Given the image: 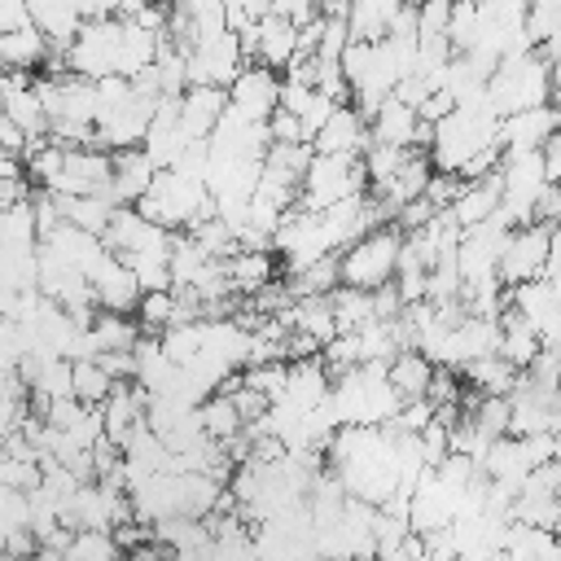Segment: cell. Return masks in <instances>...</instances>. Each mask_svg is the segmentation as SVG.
Listing matches in <instances>:
<instances>
[{
    "instance_id": "10",
    "label": "cell",
    "mask_w": 561,
    "mask_h": 561,
    "mask_svg": "<svg viewBox=\"0 0 561 561\" xmlns=\"http://www.w3.org/2000/svg\"><path fill=\"white\" fill-rule=\"evenodd\" d=\"M237 39H241L245 61H259V66H272V70H285L294 61V53H298V26L276 18V13H263Z\"/></svg>"
},
{
    "instance_id": "36",
    "label": "cell",
    "mask_w": 561,
    "mask_h": 561,
    "mask_svg": "<svg viewBox=\"0 0 561 561\" xmlns=\"http://www.w3.org/2000/svg\"><path fill=\"white\" fill-rule=\"evenodd\" d=\"M267 136L276 140V145H294V140H307V127H302V118L298 114H289V110H272L267 114Z\"/></svg>"
},
{
    "instance_id": "25",
    "label": "cell",
    "mask_w": 561,
    "mask_h": 561,
    "mask_svg": "<svg viewBox=\"0 0 561 561\" xmlns=\"http://www.w3.org/2000/svg\"><path fill=\"white\" fill-rule=\"evenodd\" d=\"M513 561H543L557 552V535L548 526H526V522H513L508 517V530H504V548Z\"/></svg>"
},
{
    "instance_id": "8",
    "label": "cell",
    "mask_w": 561,
    "mask_h": 561,
    "mask_svg": "<svg viewBox=\"0 0 561 561\" xmlns=\"http://www.w3.org/2000/svg\"><path fill=\"white\" fill-rule=\"evenodd\" d=\"M368 136L381 145H399V149H430L434 123H425L408 101H399L394 92L368 114Z\"/></svg>"
},
{
    "instance_id": "40",
    "label": "cell",
    "mask_w": 561,
    "mask_h": 561,
    "mask_svg": "<svg viewBox=\"0 0 561 561\" xmlns=\"http://www.w3.org/2000/svg\"><path fill=\"white\" fill-rule=\"evenodd\" d=\"M96 359H101V368H105L114 381H131V377H136V355H131V351H101Z\"/></svg>"
},
{
    "instance_id": "16",
    "label": "cell",
    "mask_w": 561,
    "mask_h": 561,
    "mask_svg": "<svg viewBox=\"0 0 561 561\" xmlns=\"http://www.w3.org/2000/svg\"><path fill=\"white\" fill-rule=\"evenodd\" d=\"M110 158H114V171H110V197H114V206H136V202L149 193L158 167L145 158L140 145H131V149H114Z\"/></svg>"
},
{
    "instance_id": "44",
    "label": "cell",
    "mask_w": 561,
    "mask_h": 561,
    "mask_svg": "<svg viewBox=\"0 0 561 561\" xmlns=\"http://www.w3.org/2000/svg\"><path fill=\"white\" fill-rule=\"evenodd\" d=\"M486 561H513V557H508V552H491Z\"/></svg>"
},
{
    "instance_id": "22",
    "label": "cell",
    "mask_w": 561,
    "mask_h": 561,
    "mask_svg": "<svg viewBox=\"0 0 561 561\" xmlns=\"http://www.w3.org/2000/svg\"><path fill=\"white\" fill-rule=\"evenodd\" d=\"M430 377H434V364H430V359H425L416 346L399 351V355L386 364V381L399 390V399H425Z\"/></svg>"
},
{
    "instance_id": "1",
    "label": "cell",
    "mask_w": 561,
    "mask_h": 561,
    "mask_svg": "<svg viewBox=\"0 0 561 561\" xmlns=\"http://www.w3.org/2000/svg\"><path fill=\"white\" fill-rule=\"evenodd\" d=\"M500 140V114L482 101V105H456L447 118L434 123V136H430V167L434 171H447V175H460L465 162L473 153H482L486 145Z\"/></svg>"
},
{
    "instance_id": "34",
    "label": "cell",
    "mask_w": 561,
    "mask_h": 561,
    "mask_svg": "<svg viewBox=\"0 0 561 561\" xmlns=\"http://www.w3.org/2000/svg\"><path fill=\"white\" fill-rule=\"evenodd\" d=\"M416 4V35H447L456 0H412Z\"/></svg>"
},
{
    "instance_id": "45",
    "label": "cell",
    "mask_w": 561,
    "mask_h": 561,
    "mask_svg": "<svg viewBox=\"0 0 561 561\" xmlns=\"http://www.w3.org/2000/svg\"><path fill=\"white\" fill-rule=\"evenodd\" d=\"M359 561H377V557H359Z\"/></svg>"
},
{
    "instance_id": "23",
    "label": "cell",
    "mask_w": 561,
    "mask_h": 561,
    "mask_svg": "<svg viewBox=\"0 0 561 561\" xmlns=\"http://www.w3.org/2000/svg\"><path fill=\"white\" fill-rule=\"evenodd\" d=\"M289 329L316 337L320 346L337 337V324H333V307H329V294H307V298H294L289 302Z\"/></svg>"
},
{
    "instance_id": "12",
    "label": "cell",
    "mask_w": 561,
    "mask_h": 561,
    "mask_svg": "<svg viewBox=\"0 0 561 561\" xmlns=\"http://www.w3.org/2000/svg\"><path fill=\"white\" fill-rule=\"evenodd\" d=\"M368 140H373L368 136V118L346 101L311 131V149L316 153H351V158H359L368 149Z\"/></svg>"
},
{
    "instance_id": "33",
    "label": "cell",
    "mask_w": 561,
    "mask_h": 561,
    "mask_svg": "<svg viewBox=\"0 0 561 561\" xmlns=\"http://www.w3.org/2000/svg\"><path fill=\"white\" fill-rule=\"evenodd\" d=\"M447 39H451V48H456V53L473 48V39H478V4H469V0H456V4H451Z\"/></svg>"
},
{
    "instance_id": "41",
    "label": "cell",
    "mask_w": 561,
    "mask_h": 561,
    "mask_svg": "<svg viewBox=\"0 0 561 561\" xmlns=\"http://www.w3.org/2000/svg\"><path fill=\"white\" fill-rule=\"evenodd\" d=\"M539 153H543V171H548V180H552V184H561V127L543 140V149H539Z\"/></svg>"
},
{
    "instance_id": "46",
    "label": "cell",
    "mask_w": 561,
    "mask_h": 561,
    "mask_svg": "<svg viewBox=\"0 0 561 561\" xmlns=\"http://www.w3.org/2000/svg\"><path fill=\"white\" fill-rule=\"evenodd\" d=\"M0 158H9V153H4V149H0ZM13 158H18V153H13Z\"/></svg>"
},
{
    "instance_id": "37",
    "label": "cell",
    "mask_w": 561,
    "mask_h": 561,
    "mask_svg": "<svg viewBox=\"0 0 561 561\" xmlns=\"http://www.w3.org/2000/svg\"><path fill=\"white\" fill-rule=\"evenodd\" d=\"M394 289H399L403 307L421 302V298H425V267H399V272H394Z\"/></svg>"
},
{
    "instance_id": "43",
    "label": "cell",
    "mask_w": 561,
    "mask_h": 561,
    "mask_svg": "<svg viewBox=\"0 0 561 561\" xmlns=\"http://www.w3.org/2000/svg\"><path fill=\"white\" fill-rule=\"evenodd\" d=\"M377 561H412V557H408V548L399 543V548H390V552H377Z\"/></svg>"
},
{
    "instance_id": "7",
    "label": "cell",
    "mask_w": 561,
    "mask_h": 561,
    "mask_svg": "<svg viewBox=\"0 0 561 561\" xmlns=\"http://www.w3.org/2000/svg\"><path fill=\"white\" fill-rule=\"evenodd\" d=\"M548 241H552V228H548V224H535V219H530V224L513 228V237H508V245H504V254H500V263H495L500 285L513 289V285H522V280L543 276Z\"/></svg>"
},
{
    "instance_id": "30",
    "label": "cell",
    "mask_w": 561,
    "mask_h": 561,
    "mask_svg": "<svg viewBox=\"0 0 561 561\" xmlns=\"http://www.w3.org/2000/svg\"><path fill=\"white\" fill-rule=\"evenodd\" d=\"M92 333L101 342V351H131L140 337V324L131 311H96L92 316Z\"/></svg>"
},
{
    "instance_id": "26",
    "label": "cell",
    "mask_w": 561,
    "mask_h": 561,
    "mask_svg": "<svg viewBox=\"0 0 561 561\" xmlns=\"http://www.w3.org/2000/svg\"><path fill=\"white\" fill-rule=\"evenodd\" d=\"M197 421H202L206 438H215V443H228V438H237L245 430V421L237 416V408H232V399L224 390H215V394H206L197 403Z\"/></svg>"
},
{
    "instance_id": "21",
    "label": "cell",
    "mask_w": 561,
    "mask_h": 561,
    "mask_svg": "<svg viewBox=\"0 0 561 561\" xmlns=\"http://www.w3.org/2000/svg\"><path fill=\"white\" fill-rule=\"evenodd\" d=\"M403 0H346V31L351 39H386Z\"/></svg>"
},
{
    "instance_id": "32",
    "label": "cell",
    "mask_w": 561,
    "mask_h": 561,
    "mask_svg": "<svg viewBox=\"0 0 561 561\" xmlns=\"http://www.w3.org/2000/svg\"><path fill=\"white\" fill-rule=\"evenodd\" d=\"M110 557H123L110 539V530H75L70 535V548H66V561H110Z\"/></svg>"
},
{
    "instance_id": "13",
    "label": "cell",
    "mask_w": 561,
    "mask_h": 561,
    "mask_svg": "<svg viewBox=\"0 0 561 561\" xmlns=\"http://www.w3.org/2000/svg\"><path fill=\"white\" fill-rule=\"evenodd\" d=\"M92 280V294H96V311H136L140 302V285L131 276V267L118 259V254H101L96 267L88 272Z\"/></svg>"
},
{
    "instance_id": "24",
    "label": "cell",
    "mask_w": 561,
    "mask_h": 561,
    "mask_svg": "<svg viewBox=\"0 0 561 561\" xmlns=\"http://www.w3.org/2000/svg\"><path fill=\"white\" fill-rule=\"evenodd\" d=\"M57 197V210H61V219H70V224H79L83 232H105V224H110V215H114V197L110 193H83V197H61V193H53Z\"/></svg>"
},
{
    "instance_id": "11",
    "label": "cell",
    "mask_w": 561,
    "mask_h": 561,
    "mask_svg": "<svg viewBox=\"0 0 561 561\" xmlns=\"http://www.w3.org/2000/svg\"><path fill=\"white\" fill-rule=\"evenodd\" d=\"M228 105L254 123H267V114L280 105V70L272 66H259V61H245L237 70V79L228 83Z\"/></svg>"
},
{
    "instance_id": "17",
    "label": "cell",
    "mask_w": 561,
    "mask_h": 561,
    "mask_svg": "<svg viewBox=\"0 0 561 561\" xmlns=\"http://www.w3.org/2000/svg\"><path fill=\"white\" fill-rule=\"evenodd\" d=\"M39 245L53 254V259H61L66 267H75V272H92L96 267V259L105 254V241L96 237V232H83L79 224H70V219H61L48 237H39Z\"/></svg>"
},
{
    "instance_id": "42",
    "label": "cell",
    "mask_w": 561,
    "mask_h": 561,
    "mask_svg": "<svg viewBox=\"0 0 561 561\" xmlns=\"http://www.w3.org/2000/svg\"><path fill=\"white\" fill-rule=\"evenodd\" d=\"M22 22H31L26 18V0H0V31L22 26Z\"/></svg>"
},
{
    "instance_id": "20",
    "label": "cell",
    "mask_w": 561,
    "mask_h": 561,
    "mask_svg": "<svg viewBox=\"0 0 561 561\" xmlns=\"http://www.w3.org/2000/svg\"><path fill=\"white\" fill-rule=\"evenodd\" d=\"M224 272H228V289L237 298H250L254 289L276 280V254L272 250H237L224 259Z\"/></svg>"
},
{
    "instance_id": "5",
    "label": "cell",
    "mask_w": 561,
    "mask_h": 561,
    "mask_svg": "<svg viewBox=\"0 0 561 561\" xmlns=\"http://www.w3.org/2000/svg\"><path fill=\"white\" fill-rule=\"evenodd\" d=\"M118 48H123V18H88L66 44L61 61L70 75L96 83L105 75H118Z\"/></svg>"
},
{
    "instance_id": "47",
    "label": "cell",
    "mask_w": 561,
    "mask_h": 561,
    "mask_svg": "<svg viewBox=\"0 0 561 561\" xmlns=\"http://www.w3.org/2000/svg\"><path fill=\"white\" fill-rule=\"evenodd\" d=\"M469 4H482V0H469Z\"/></svg>"
},
{
    "instance_id": "35",
    "label": "cell",
    "mask_w": 561,
    "mask_h": 561,
    "mask_svg": "<svg viewBox=\"0 0 561 561\" xmlns=\"http://www.w3.org/2000/svg\"><path fill=\"white\" fill-rule=\"evenodd\" d=\"M39 482V465L35 460H18V456H0V486H13V491H31Z\"/></svg>"
},
{
    "instance_id": "19",
    "label": "cell",
    "mask_w": 561,
    "mask_h": 561,
    "mask_svg": "<svg viewBox=\"0 0 561 561\" xmlns=\"http://www.w3.org/2000/svg\"><path fill=\"white\" fill-rule=\"evenodd\" d=\"M26 18L44 31L53 53H66V44L75 39V31L83 26V13L75 0H26Z\"/></svg>"
},
{
    "instance_id": "6",
    "label": "cell",
    "mask_w": 561,
    "mask_h": 561,
    "mask_svg": "<svg viewBox=\"0 0 561 561\" xmlns=\"http://www.w3.org/2000/svg\"><path fill=\"white\" fill-rule=\"evenodd\" d=\"M184 66H188V83H210V88H228L237 79V70L245 66V53H241V39L237 31H210V35H197L188 48H184Z\"/></svg>"
},
{
    "instance_id": "18",
    "label": "cell",
    "mask_w": 561,
    "mask_h": 561,
    "mask_svg": "<svg viewBox=\"0 0 561 561\" xmlns=\"http://www.w3.org/2000/svg\"><path fill=\"white\" fill-rule=\"evenodd\" d=\"M48 57H53V48H48V39H44V31L35 22H22V26L0 31V70H26V75H35V70H44Z\"/></svg>"
},
{
    "instance_id": "2",
    "label": "cell",
    "mask_w": 561,
    "mask_h": 561,
    "mask_svg": "<svg viewBox=\"0 0 561 561\" xmlns=\"http://www.w3.org/2000/svg\"><path fill=\"white\" fill-rule=\"evenodd\" d=\"M552 101V66L543 53H517V57H500V66L486 79V105L504 118L530 105Z\"/></svg>"
},
{
    "instance_id": "27",
    "label": "cell",
    "mask_w": 561,
    "mask_h": 561,
    "mask_svg": "<svg viewBox=\"0 0 561 561\" xmlns=\"http://www.w3.org/2000/svg\"><path fill=\"white\" fill-rule=\"evenodd\" d=\"M469 377V386H478L482 394H508L517 386V368L504 359V355H482V359H469L460 368Z\"/></svg>"
},
{
    "instance_id": "39",
    "label": "cell",
    "mask_w": 561,
    "mask_h": 561,
    "mask_svg": "<svg viewBox=\"0 0 561 561\" xmlns=\"http://www.w3.org/2000/svg\"><path fill=\"white\" fill-rule=\"evenodd\" d=\"M451 110H456V96H451L447 88H434V92H430V96L416 105V114H421L425 123H438V118H447Z\"/></svg>"
},
{
    "instance_id": "3",
    "label": "cell",
    "mask_w": 561,
    "mask_h": 561,
    "mask_svg": "<svg viewBox=\"0 0 561 561\" xmlns=\"http://www.w3.org/2000/svg\"><path fill=\"white\" fill-rule=\"evenodd\" d=\"M399 245H403V228L399 224H377L364 237H355L346 250H337V276H342V285H351V289H377V285L394 280Z\"/></svg>"
},
{
    "instance_id": "28",
    "label": "cell",
    "mask_w": 561,
    "mask_h": 561,
    "mask_svg": "<svg viewBox=\"0 0 561 561\" xmlns=\"http://www.w3.org/2000/svg\"><path fill=\"white\" fill-rule=\"evenodd\" d=\"M329 307H333V324H337V333H355L359 324L373 320V294H368V289L337 285V289L329 294Z\"/></svg>"
},
{
    "instance_id": "31",
    "label": "cell",
    "mask_w": 561,
    "mask_h": 561,
    "mask_svg": "<svg viewBox=\"0 0 561 561\" xmlns=\"http://www.w3.org/2000/svg\"><path fill=\"white\" fill-rule=\"evenodd\" d=\"M131 316H136L140 333H162L175 320V294L171 289H145Z\"/></svg>"
},
{
    "instance_id": "9",
    "label": "cell",
    "mask_w": 561,
    "mask_h": 561,
    "mask_svg": "<svg viewBox=\"0 0 561 561\" xmlns=\"http://www.w3.org/2000/svg\"><path fill=\"white\" fill-rule=\"evenodd\" d=\"M110 171H114L110 149H92V145H66V167H61V175L48 184V193H61V197L110 193Z\"/></svg>"
},
{
    "instance_id": "38",
    "label": "cell",
    "mask_w": 561,
    "mask_h": 561,
    "mask_svg": "<svg viewBox=\"0 0 561 561\" xmlns=\"http://www.w3.org/2000/svg\"><path fill=\"white\" fill-rule=\"evenodd\" d=\"M272 13L294 22V26H307L316 13H320V0H272Z\"/></svg>"
},
{
    "instance_id": "29",
    "label": "cell",
    "mask_w": 561,
    "mask_h": 561,
    "mask_svg": "<svg viewBox=\"0 0 561 561\" xmlns=\"http://www.w3.org/2000/svg\"><path fill=\"white\" fill-rule=\"evenodd\" d=\"M114 390V377L101 368V359H75L70 364V394L88 408H101L105 394Z\"/></svg>"
},
{
    "instance_id": "15",
    "label": "cell",
    "mask_w": 561,
    "mask_h": 561,
    "mask_svg": "<svg viewBox=\"0 0 561 561\" xmlns=\"http://www.w3.org/2000/svg\"><path fill=\"white\" fill-rule=\"evenodd\" d=\"M228 110V88H210V83H188L180 92V131L188 140H206L219 123V114Z\"/></svg>"
},
{
    "instance_id": "4",
    "label": "cell",
    "mask_w": 561,
    "mask_h": 561,
    "mask_svg": "<svg viewBox=\"0 0 561 561\" xmlns=\"http://www.w3.org/2000/svg\"><path fill=\"white\" fill-rule=\"evenodd\" d=\"M355 193H368V175H364V162L351 158V153H311L307 171H302V184H298V206L307 210H324L342 197H355Z\"/></svg>"
},
{
    "instance_id": "14",
    "label": "cell",
    "mask_w": 561,
    "mask_h": 561,
    "mask_svg": "<svg viewBox=\"0 0 561 561\" xmlns=\"http://www.w3.org/2000/svg\"><path fill=\"white\" fill-rule=\"evenodd\" d=\"M557 127H561V105L543 101V105L504 114V118H500V145H504V149H543V140H548Z\"/></svg>"
}]
</instances>
